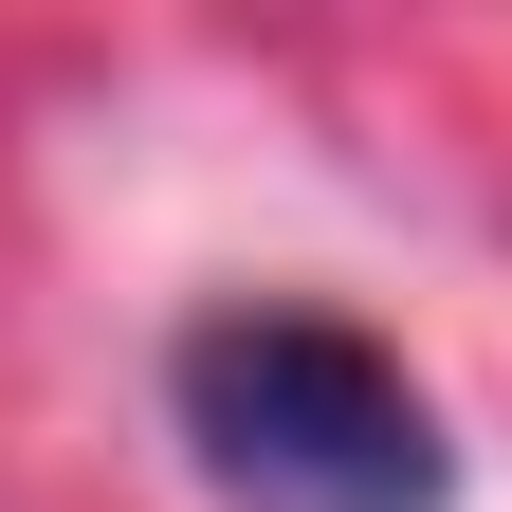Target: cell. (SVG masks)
<instances>
[{"label": "cell", "mask_w": 512, "mask_h": 512, "mask_svg": "<svg viewBox=\"0 0 512 512\" xmlns=\"http://www.w3.org/2000/svg\"><path fill=\"white\" fill-rule=\"evenodd\" d=\"M165 403L238 512H458L439 403L330 311H202L165 348Z\"/></svg>", "instance_id": "cell-1"}]
</instances>
